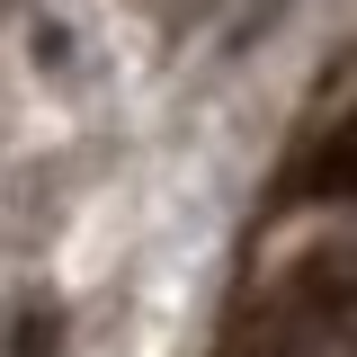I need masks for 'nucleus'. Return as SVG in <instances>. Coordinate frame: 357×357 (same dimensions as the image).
Listing matches in <instances>:
<instances>
[{
	"label": "nucleus",
	"instance_id": "f257e3e1",
	"mask_svg": "<svg viewBox=\"0 0 357 357\" xmlns=\"http://www.w3.org/2000/svg\"><path fill=\"white\" fill-rule=\"evenodd\" d=\"M286 321L295 331H331V321H349L357 312V250H340V241H321V250H304V259L286 268Z\"/></svg>",
	"mask_w": 357,
	"mask_h": 357
},
{
	"label": "nucleus",
	"instance_id": "f03ea898",
	"mask_svg": "<svg viewBox=\"0 0 357 357\" xmlns=\"http://www.w3.org/2000/svg\"><path fill=\"white\" fill-rule=\"evenodd\" d=\"M295 197H321V206H357V107L321 134L295 170Z\"/></svg>",
	"mask_w": 357,
	"mask_h": 357
},
{
	"label": "nucleus",
	"instance_id": "7ed1b4c3",
	"mask_svg": "<svg viewBox=\"0 0 357 357\" xmlns=\"http://www.w3.org/2000/svg\"><path fill=\"white\" fill-rule=\"evenodd\" d=\"M9 357H63V312L54 304H27L9 321Z\"/></svg>",
	"mask_w": 357,
	"mask_h": 357
},
{
	"label": "nucleus",
	"instance_id": "20e7f679",
	"mask_svg": "<svg viewBox=\"0 0 357 357\" xmlns=\"http://www.w3.org/2000/svg\"><path fill=\"white\" fill-rule=\"evenodd\" d=\"M241 357H259V349H241Z\"/></svg>",
	"mask_w": 357,
	"mask_h": 357
}]
</instances>
